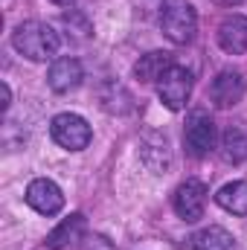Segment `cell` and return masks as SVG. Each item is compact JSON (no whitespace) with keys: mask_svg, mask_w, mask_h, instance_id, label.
<instances>
[{"mask_svg":"<svg viewBox=\"0 0 247 250\" xmlns=\"http://www.w3.org/2000/svg\"><path fill=\"white\" fill-rule=\"evenodd\" d=\"M12 44L29 62H50L59 53L62 38H59V32L50 23H44V21H26V23L15 26Z\"/></svg>","mask_w":247,"mask_h":250,"instance_id":"6da1fadb","label":"cell"},{"mask_svg":"<svg viewBox=\"0 0 247 250\" xmlns=\"http://www.w3.org/2000/svg\"><path fill=\"white\" fill-rule=\"evenodd\" d=\"M160 29L172 44H189L198 32V15L189 0H169L160 12Z\"/></svg>","mask_w":247,"mask_h":250,"instance_id":"7a4b0ae2","label":"cell"},{"mask_svg":"<svg viewBox=\"0 0 247 250\" xmlns=\"http://www.w3.org/2000/svg\"><path fill=\"white\" fill-rule=\"evenodd\" d=\"M50 134H53V140L62 148H67V151H82L93 140V131H90L87 120L79 117V114H59V117H53Z\"/></svg>","mask_w":247,"mask_h":250,"instance_id":"3957f363","label":"cell"},{"mask_svg":"<svg viewBox=\"0 0 247 250\" xmlns=\"http://www.w3.org/2000/svg\"><path fill=\"white\" fill-rule=\"evenodd\" d=\"M184 146L189 157H206L215 148V123L204 111H192L184 128Z\"/></svg>","mask_w":247,"mask_h":250,"instance_id":"277c9868","label":"cell"},{"mask_svg":"<svg viewBox=\"0 0 247 250\" xmlns=\"http://www.w3.org/2000/svg\"><path fill=\"white\" fill-rule=\"evenodd\" d=\"M157 96H160V102H163L169 111L186 108V102H189V96H192V73H189L186 67L172 64V67L160 76V82H157Z\"/></svg>","mask_w":247,"mask_h":250,"instance_id":"5b68a950","label":"cell"},{"mask_svg":"<svg viewBox=\"0 0 247 250\" xmlns=\"http://www.w3.org/2000/svg\"><path fill=\"white\" fill-rule=\"evenodd\" d=\"M172 207L178 212V218H184L186 224L204 218V207H206V187L198 181V178H189L181 187L175 189V198H172Z\"/></svg>","mask_w":247,"mask_h":250,"instance_id":"8992f818","label":"cell"},{"mask_svg":"<svg viewBox=\"0 0 247 250\" xmlns=\"http://www.w3.org/2000/svg\"><path fill=\"white\" fill-rule=\"evenodd\" d=\"M140 157L154 175L169 172V166H172V143H169V137L160 134V131H145L140 137Z\"/></svg>","mask_w":247,"mask_h":250,"instance_id":"52a82bcc","label":"cell"},{"mask_svg":"<svg viewBox=\"0 0 247 250\" xmlns=\"http://www.w3.org/2000/svg\"><path fill=\"white\" fill-rule=\"evenodd\" d=\"M26 204L38 212V215H59L64 207V195L62 189L56 187L53 181H47V178H35L29 187H26Z\"/></svg>","mask_w":247,"mask_h":250,"instance_id":"ba28073f","label":"cell"},{"mask_svg":"<svg viewBox=\"0 0 247 250\" xmlns=\"http://www.w3.org/2000/svg\"><path fill=\"white\" fill-rule=\"evenodd\" d=\"M209 96L218 108H233L242 102L245 96V79L242 73H233V70H224L212 79V87H209Z\"/></svg>","mask_w":247,"mask_h":250,"instance_id":"9c48e42d","label":"cell"},{"mask_svg":"<svg viewBox=\"0 0 247 250\" xmlns=\"http://www.w3.org/2000/svg\"><path fill=\"white\" fill-rule=\"evenodd\" d=\"M47 84L56 90V93H70L82 84V64L73 56H64V59H56L50 73H47Z\"/></svg>","mask_w":247,"mask_h":250,"instance_id":"30bf717a","label":"cell"},{"mask_svg":"<svg viewBox=\"0 0 247 250\" xmlns=\"http://www.w3.org/2000/svg\"><path fill=\"white\" fill-rule=\"evenodd\" d=\"M218 44L230 56L247 53V18L245 15H230L218 26Z\"/></svg>","mask_w":247,"mask_h":250,"instance_id":"8fae6325","label":"cell"},{"mask_svg":"<svg viewBox=\"0 0 247 250\" xmlns=\"http://www.w3.org/2000/svg\"><path fill=\"white\" fill-rule=\"evenodd\" d=\"M84 227H87L84 215H82V212H73L70 218H64L62 224L47 236V248L64 250V248H70V245H79V242L84 239Z\"/></svg>","mask_w":247,"mask_h":250,"instance_id":"7c38bea8","label":"cell"},{"mask_svg":"<svg viewBox=\"0 0 247 250\" xmlns=\"http://www.w3.org/2000/svg\"><path fill=\"white\" fill-rule=\"evenodd\" d=\"M172 64H175V62H172V56H169V53H160V50H157V53L143 56L140 62L134 64V76H137L143 84H151V82L157 84V82H160V76H163Z\"/></svg>","mask_w":247,"mask_h":250,"instance_id":"4fadbf2b","label":"cell"},{"mask_svg":"<svg viewBox=\"0 0 247 250\" xmlns=\"http://www.w3.org/2000/svg\"><path fill=\"white\" fill-rule=\"evenodd\" d=\"M215 201L221 209L233 215H247V181H233L215 192Z\"/></svg>","mask_w":247,"mask_h":250,"instance_id":"5bb4252c","label":"cell"},{"mask_svg":"<svg viewBox=\"0 0 247 250\" xmlns=\"http://www.w3.org/2000/svg\"><path fill=\"white\" fill-rule=\"evenodd\" d=\"M221 154L227 163H245L247 160V128L230 125L221 137Z\"/></svg>","mask_w":247,"mask_h":250,"instance_id":"9a60e30c","label":"cell"},{"mask_svg":"<svg viewBox=\"0 0 247 250\" xmlns=\"http://www.w3.org/2000/svg\"><path fill=\"white\" fill-rule=\"evenodd\" d=\"M192 250H239L233 233H227L224 227H206L201 233H195Z\"/></svg>","mask_w":247,"mask_h":250,"instance_id":"2e32d148","label":"cell"},{"mask_svg":"<svg viewBox=\"0 0 247 250\" xmlns=\"http://www.w3.org/2000/svg\"><path fill=\"white\" fill-rule=\"evenodd\" d=\"M99 102L108 114H128L131 111V93L125 90L123 84H105L102 93H99Z\"/></svg>","mask_w":247,"mask_h":250,"instance_id":"e0dca14e","label":"cell"},{"mask_svg":"<svg viewBox=\"0 0 247 250\" xmlns=\"http://www.w3.org/2000/svg\"><path fill=\"white\" fill-rule=\"evenodd\" d=\"M79 250H117L114 242L102 233H84V239L79 242Z\"/></svg>","mask_w":247,"mask_h":250,"instance_id":"ac0fdd59","label":"cell"},{"mask_svg":"<svg viewBox=\"0 0 247 250\" xmlns=\"http://www.w3.org/2000/svg\"><path fill=\"white\" fill-rule=\"evenodd\" d=\"M212 3H218V6H239L242 0H212Z\"/></svg>","mask_w":247,"mask_h":250,"instance_id":"d6986e66","label":"cell"},{"mask_svg":"<svg viewBox=\"0 0 247 250\" xmlns=\"http://www.w3.org/2000/svg\"><path fill=\"white\" fill-rule=\"evenodd\" d=\"M50 3H56V6H70V3H76V0H50Z\"/></svg>","mask_w":247,"mask_h":250,"instance_id":"ffe728a7","label":"cell"}]
</instances>
